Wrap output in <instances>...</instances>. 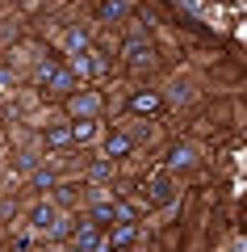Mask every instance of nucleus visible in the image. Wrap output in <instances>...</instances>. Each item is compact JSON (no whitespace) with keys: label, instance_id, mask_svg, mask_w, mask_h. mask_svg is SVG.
Masks as SVG:
<instances>
[{"label":"nucleus","instance_id":"1","mask_svg":"<svg viewBox=\"0 0 247 252\" xmlns=\"http://www.w3.org/2000/svg\"><path fill=\"white\" fill-rule=\"evenodd\" d=\"M63 105H67V118H71V122H97L101 109H105V97H101L97 89H84V84H80L76 93L63 97Z\"/></svg>","mask_w":247,"mask_h":252},{"label":"nucleus","instance_id":"2","mask_svg":"<svg viewBox=\"0 0 247 252\" xmlns=\"http://www.w3.org/2000/svg\"><path fill=\"white\" fill-rule=\"evenodd\" d=\"M38 89L67 97V93H76V89H80V80L67 72V63H59V59H46L42 67H38Z\"/></svg>","mask_w":247,"mask_h":252},{"label":"nucleus","instance_id":"3","mask_svg":"<svg viewBox=\"0 0 247 252\" xmlns=\"http://www.w3.org/2000/svg\"><path fill=\"white\" fill-rule=\"evenodd\" d=\"M197 164H201V152H197L193 139H176V143L168 147V156H164V172H168V177H176V172H193Z\"/></svg>","mask_w":247,"mask_h":252},{"label":"nucleus","instance_id":"4","mask_svg":"<svg viewBox=\"0 0 247 252\" xmlns=\"http://www.w3.org/2000/svg\"><path fill=\"white\" fill-rule=\"evenodd\" d=\"M126 109H130L134 118H159L164 114V93L159 89H134L130 97H126Z\"/></svg>","mask_w":247,"mask_h":252},{"label":"nucleus","instance_id":"5","mask_svg":"<svg viewBox=\"0 0 247 252\" xmlns=\"http://www.w3.org/2000/svg\"><path fill=\"white\" fill-rule=\"evenodd\" d=\"M122 59H126V67L142 72V67H151V63H155V46H151L142 34H130V38L122 42Z\"/></svg>","mask_w":247,"mask_h":252},{"label":"nucleus","instance_id":"6","mask_svg":"<svg viewBox=\"0 0 247 252\" xmlns=\"http://www.w3.org/2000/svg\"><path fill=\"white\" fill-rule=\"evenodd\" d=\"M147 206H172L176 202V177H168V172L159 168V172H151L147 177Z\"/></svg>","mask_w":247,"mask_h":252},{"label":"nucleus","instance_id":"7","mask_svg":"<svg viewBox=\"0 0 247 252\" xmlns=\"http://www.w3.org/2000/svg\"><path fill=\"white\" fill-rule=\"evenodd\" d=\"M97 240H101V227L76 215V227H71V244H76V248H71V252H88V248H92Z\"/></svg>","mask_w":247,"mask_h":252},{"label":"nucleus","instance_id":"8","mask_svg":"<svg viewBox=\"0 0 247 252\" xmlns=\"http://www.w3.org/2000/svg\"><path fill=\"white\" fill-rule=\"evenodd\" d=\"M42 147H46V152H67V147H71V126L67 122H51L42 130Z\"/></svg>","mask_w":247,"mask_h":252},{"label":"nucleus","instance_id":"9","mask_svg":"<svg viewBox=\"0 0 247 252\" xmlns=\"http://www.w3.org/2000/svg\"><path fill=\"white\" fill-rule=\"evenodd\" d=\"M59 223V210L51 206V202H38L34 210H29V227H34L38 235H51V227Z\"/></svg>","mask_w":247,"mask_h":252},{"label":"nucleus","instance_id":"10","mask_svg":"<svg viewBox=\"0 0 247 252\" xmlns=\"http://www.w3.org/2000/svg\"><path fill=\"white\" fill-rule=\"evenodd\" d=\"M138 240V223H117L113 231L105 235V244H109V252H126L130 244Z\"/></svg>","mask_w":247,"mask_h":252},{"label":"nucleus","instance_id":"11","mask_svg":"<svg viewBox=\"0 0 247 252\" xmlns=\"http://www.w3.org/2000/svg\"><path fill=\"white\" fill-rule=\"evenodd\" d=\"M126 156H134V139L126 135V130H113V135L105 139V160H126Z\"/></svg>","mask_w":247,"mask_h":252},{"label":"nucleus","instance_id":"12","mask_svg":"<svg viewBox=\"0 0 247 252\" xmlns=\"http://www.w3.org/2000/svg\"><path fill=\"white\" fill-rule=\"evenodd\" d=\"M84 189H88L84 181H59V185L51 189V193H55V202H51V206H55V210H59V206H76V198L84 193Z\"/></svg>","mask_w":247,"mask_h":252},{"label":"nucleus","instance_id":"13","mask_svg":"<svg viewBox=\"0 0 247 252\" xmlns=\"http://www.w3.org/2000/svg\"><path fill=\"white\" fill-rule=\"evenodd\" d=\"M55 185H59V172L55 168H34L29 172V189H34V193H51Z\"/></svg>","mask_w":247,"mask_h":252},{"label":"nucleus","instance_id":"14","mask_svg":"<svg viewBox=\"0 0 247 252\" xmlns=\"http://www.w3.org/2000/svg\"><path fill=\"white\" fill-rule=\"evenodd\" d=\"M88 51H92V38H88V30L71 26V30H67V59H71V55H88Z\"/></svg>","mask_w":247,"mask_h":252},{"label":"nucleus","instance_id":"15","mask_svg":"<svg viewBox=\"0 0 247 252\" xmlns=\"http://www.w3.org/2000/svg\"><path fill=\"white\" fill-rule=\"evenodd\" d=\"M71 126V147H84L97 139V122H67Z\"/></svg>","mask_w":247,"mask_h":252},{"label":"nucleus","instance_id":"16","mask_svg":"<svg viewBox=\"0 0 247 252\" xmlns=\"http://www.w3.org/2000/svg\"><path fill=\"white\" fill-rule=\"evenodd\" d=\"M126 0H105V4H101V21H122L126 17Z\"/></svg>","mask_w":247,"mask_h":252},{"label":"nucleus","instance_id":"17","mask_svg":"<svg viewBox=\"0 0 247 252\" xmlns=\"http://www.w3.org/2000/svg\"><path fill=\"white\" fill-rule=\"evenodd\" d=\"M34 164H38V152H21V160H17L21 172H34Z\"/></svg>","mask_w":247,"mask_h":252},{"label":"nucleus","instance_id":"18","mask_svg":"<svg viewBox=\"0 0 247 252\" xmlns=\"http://www.w3.org/2000/svg\"><path fill=\"white\" fill-rule=\"evenodd\" d=\"M109 172H113V164H109V160H97V164H92V177H109Z\"/></svg>","mask_w":247,"mask_h":252},{"label":"nucleus","instance_id":"19","mask_svg":"<svg viewBox=\"0 0 247 252\" xmlns=\"http://www.w3.org/2000/svg\"><path fill=\"white\" fill-rule=\"evenodd\" d=\"M0 223H4V210H0Z\"/></svg>","mask_w":247,"mask_h":252}]
</instances>
